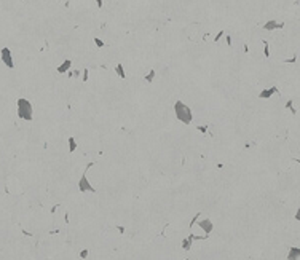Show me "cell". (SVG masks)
<instances>
[{
  "label": "cell",
  "instance_id": "cell-3",
  "mask_svg": "<svg viewBox=\"0 0 300 260\" xmlns=\"http://www.w3.org/2000/svg\"><path fill=\"white\" fill-rule=\"evenodd\" d=\"M2 61H3V64L6 66V67H10V69H13L15 67V62H13V58H11V51H10V48H3L2 50Z\"/></svg>",
  "mask_w": 300,
  "mask_h": 260
},
{
  "label": "cell",
  "instance_id": "cell-10",
  "mask_svg": "<svg viewBox=\"0 0 300 260\" xmlns=\"http://www.w3.org/2000/svg\"><path fill=\"white\" fill-rule=\"evenodd\" d=\"M67 145H69V152H70V153L77 150V140H75V137H74V136L67 137Z\"/></svg>",
  "mask_w": 300,
  "mask_h": 260
},
{
  "label": "cell",
  "instance_id": "cell-20",
  "mask_svg": "<svg viewBox=\"0 0 300 260\" xmlns=\"http://www.w3.org/2000/svg\"><path fill=\"white\" fill-rule=\"evenodd\" d=\"M86 255H88V251H86V249H85V251H81L80 257H81V258H86Z\"/></svg>",
  "mask_w": 300,
  "mask_h": 260
},
{
  "label": "cell",
  "instance_id": "cell-7",
  "mask_svg": "<svg viewBox=\"0 0 300 260\" xmlns=\"http://www.w3.org/2000/svg\"><path fill=\"white\" fill-rule=\"evenodd\" d=\"M70 67H72V61H70V59H66L56 70H58V74H66V72H69V70H70Z\"/></svg>",
  "mask_w": 300,
  "mask_h": 260
},
{
  "label": "cell",
  "instance_id": "cell-18",
  "mask_svg": "<svg viewBox=\"0 0 300 260\" xmlns=\"http://www.w3.org/2000/svg\"><path fill=\"white\" fill-rule=\"evenodd\" d=\"M222 35H224V31H220V32H217V35L214 37V42H219L220 38H222Z\"/></svg>",
  "mask_w": 300,
  "mask_h": 260
},
{
  "label": "cell",
  "instance_id": "cell-4",
  "mask_svg": "<svg viewBox=\"0 0 300 260\" xmlns=\"http://www.w3.org/2000/svg\"><path fill=\"white\" fill-rule=\"evenodd\" d=\"M78 188H80V192H94L93 185L89 184L88 179H86V174L81 175V179H80V182H78Z\"/></svg>",
  "mask_w": 300,
  "mask_h": 260
},
{
  "label": "cell",
  "instance_id": "cell-12",
  "mask_svg": "<svg viewBox=\"0 0 300 260\" xmlns=\"http://www.w3.org/2000/svg\"><path fill=\"white\" fill-rule=\"evenodd\" d=\"M115 72H117V75L120 77V78H126V74H125V69H123L121 64H117L115 66Z\"/></svg>",
  "mask_w": 300,
  "mask_h": 260
},
{
  "label": "cell",
  "instance_id": "cell-2",
  "mask_svg": "<svg viewBox=\"0 0 300 260\" xmlns=\"http://www.w3.org/2000/svg\"><path fill=\"white\" fill-rule=\"evenodd\" d=\"M16 114L18 117L21 118V120L24 121H32L34 118V110H32V104L26 99V97H19V99L16 101Z\"/></svg>",
  "mask_w": 300,
  "mask_h": 260
},
{
  "label": "cell",
  "instance_id": "cell-14",
  "mask_svg": "<svg viewBox=\"0 0 300 260\" xmlns=\"http://www.w3.org/2000/svg\"><path fill=\"white\" fill-rule=\"evenodd\" d=\"M193 238H195V236L192 235V236H188L187 240H184V243H182V247H184L185 251H188V249H190V246H192V240H193Z\"/></svg>",
  "mask_w": 300,
  "mask_h": 260
},
{
  "label": "cell",
  "instance_id": "cell-16",
  "mask_svg": "<svg viewBox=\"0 0 300 260\" xmlns=\"http://www.w3.org/2000/svg\"><path fill=\"white\" fill-rule=\"evenodd\" d=\"M88 75H89V70L85 69V70H83V74H81V81H88Z\"/></svg>",
  "mask_w": 300,
  "mask_h": 260
},
{
  "label": "cell",
  "instance_id": "cell-8",
  "mask_svg": "<svg viewBox=\"0 0 300 260\" xmlns=\"http://www.w3.org/2000/svg\"><path fill=\"white\" fill-rule=\"evenodd\" d=\"M198 225H200L201 228H203V230L206 231L208 235L211 233V231H212V228H214V227H212V222L209 220V219H204V220H201V222L198 223Z\"/></svg>",
  "mask_w": 300,
  "mask_h": 260
},
{
  "label": "cell",
  "instance_id": "cell-23",
  "mask_svg": "<svg viewBox=\"0 0 300 260\" xmlns=\"http://www.w3.org/2000/svg\"><path fill=\"white\" fill-rule=\"evenodd\" d=\"M96 3H97V6H99V8H102V0H96Z\"/></svg>",
  "mask_w": 300,
  "mask_h": 260
},
{
  "label": "cell",
  "instance_id": "cell-6",
  "mask_svg": "<svg viewBox=\"0 0 300 260\" xmlns=\"http://www.w3.org/2000/svg\"><path fill=\"white\" fill-rule=\"evenodd\" d=\"M276 93H278V88L276 86L265 88V89H262L260 93H259V97H260V99H268V97H271V96L276 94Z\"/></svg>",
  "mask_w": 300,
  "mask_h": 260
},
{
  "label": "cell",
  "instance_id": "cell-24",
  "mask_svg": "<svg viewBox=\"0 0 300 260\" xmlns=\"http://www.w3.org/2000/svg\"><path fill=\"white\" fill-rule=\"evenodd\" d=\"M286 62H295V58H291V59H286Z\"/></svg>",
  "mask_w": 300,
  "mask_h": 260
},
{
  "label": "cell",
  "instance_id": "cell-19",
  "mask_svg": "<svg viewBox=\"0 0 300 260\" xmlns=\"http://www.w3.org/2000/svg\"><path fill=\"white\" fill-rule=\"evenodd\" d=\"M197 129L200 132H208V126H197Z\"/></svg>",
  "mask_w": 300,
  "mask_h": 260
},
{
  "label": "cell",
  "instance_id": "cell-22",
  "mask_svg": "<svg viewBox=\"0 0 300 260\" xmlns=\"http://www.w3.org/2000/svg\"><path fill=\"white\" fill-rule=\"evenodd\" d=\"M295 219L300 222V209H297V214H295Z\"/></svg>",
  "mask_w": 300,
  "mask_h": 260
},
{
  "label": "cell",
  "instance_id": "cell-5",
  "mask_svg": "<svg viewBox=\"0 0 300 260\" xmlns=\"http://www.w3.org/2000/svg\"><path fill=\"white\" fill-rule=\"evenodd\" d=\"M284 27V23H278V21L271 19V21H267L263 24V29L265 31H275V29H283Z\"/></svg>",
  "mask_w": 300,
  "mask_h": 260
},
{
  "label": "cell",
  "instance_id": "cell-15",
  "mask_svg": "<svg viewBox=\"0 0 300 260\" xmlns=\"http://www.w3.org/2000/svg\"><path fill=\"white\" fill-rule=\"evenodd\" d=\"M263 53H265V58H270V48L267 42H263Z\"/></svg>",
  "mask_w": 300,
  "mask_h": 260
},
{
  "label": "cell",
  "instance_id": "cell-13",
  "mask_svg": "<svg viewBox=\"0 0 300 260\" xmlns=\"http://www.w3.org/2000/svg\"><path fill=\"white\" fill-rule=\"evenodd\" d=\"M286 109H289L292 115H295V114H297V109L294 107V101H292V99H289L287 102H286Z\"/></svg>",
  "mask_w": 300,
  "mask_h": 260
},
{
  "label": "cell",
  "instance_id": "cell-11",
  "mask_svg": "<svg viewBox=\"0 0 300 260\" xmlns=\"http://www.w3.org/2000/svg\"><path fill=\"white\" fill-rule=\"evenodd\" d=\"M155 77H157V72L155 70H149V74L147 75H144V81H147V83H152L153 80H155Z\"/></svg>",
  "mask_w": 300,
  "mask_h": 260
},
{
  "label": "cell",
  "instance_id": "cell-1",
  "mask_svg": "<svg viewBox=\"0 0 300 260\" xmlns=\"http://www.w3.org/2000/svg\"><path fill=\"white\" fill-rule=\"evenodd\" d=\"M174 112H176V118L179 121H182L184 125H190L193 121V114L185 102H182V101L174 102Z\"/></svg>",
  "mask_w": 300,
  "mask_h": 260
},
{
  "label": "cell",
  "instance_id": "cell-9",
  "mask_svg": "<svg viewBox=\"0 0 300 260\" xmlns=\"http://www.w3.org/2000/svg\"><path fill=\"white\" fill-rule=\"evenodd\" d=\"M297 258H300V247H291L287 260H297Z\"/></svg>",
  "mask_w": 300,
  "mask_h": 260
},
{
  "label": "cell",
  "instance_id": "cell-17",
  "mask_svg": "<svg viewBox=\"0 0 300 260\" xmlns=\"http://www.w3.org/2000/svg\"><path fill=\"white\" fill-rule=\"evenodd\" d=\"M93 42L96 43V46H97V48H102V46H104V42H102L101 38H97V37H96V38H93Z\"/></svg>",
  "mask_w": 300,
  "mask_h": 260
},
{
  "label": "cell",
  "instance_id": "cell-21",
  "mask_svg": "<svg viewBox=\"0 0 300 260\" xmlns=\"http://www.w3.org/2000/svg\"><path fill=\"white\" fill-rule=\"evenodd\" d=\"M227 45H228V46L232 45V37H230V35H227Z\"/></svg>",
  "mask_w": 300,
  "mask_h": 260
}]
</instances>
